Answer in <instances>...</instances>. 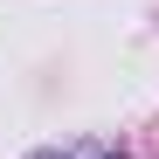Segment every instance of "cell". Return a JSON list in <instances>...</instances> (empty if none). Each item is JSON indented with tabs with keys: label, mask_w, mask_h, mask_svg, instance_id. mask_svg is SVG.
<instances>
[{
	"label": "cell",
	"mask_w": 159,
	"mask_h": 159,
	"mask_svg": "<svg viewBox=\"0 0 159 159\" xmlns=\"http://www.w3.org/2000/svg\"><path fill=\"white\" fill-rule=\"evenodd\" d=\"M28 159H83V145H42V152H28Z\"/></svg>",
	"instance_id": "1"
}]
</instances>
